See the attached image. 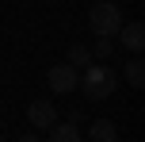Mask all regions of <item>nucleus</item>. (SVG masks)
Instances as JSON below:
<instances>
[{"label":"nucleus","instance_id":"f257e3e1","mask_svg":"<svg viewBox=\"0 0 145 142\" xmlns=\"http://www.w3.org/2000/svg\"><path fill=\"white\" fill-rule=\"evenodd\" d=\"M80 89H84V96L88 100H107L111 92L118 89V73L111 65H103V61H92L88 69H80Z\"/></svg>","mask_w":145,"mask_h":142},{"label":"nucleus","instance_id":"f03ea898","mask_svg":"<svg viewBox=\"0 0 145 142\" xmlns=\"http://www.w3.org/2000/svg\"><path fill=\"white\" fill-rule=\"evenodd\" d=\"M88 23H92L95 35L115 38L118 27H122V12H118V4H111V0H95V4L88 8Z\"/></svg>","mask_w":145,"mask_h":142},{"label":"nucleus","instance_id":"7ed1b4c3","mask_svg":"<svg viewBox=\"0 0 145 142\" xmlns=\"http://www.w3.org/2000/svg\"><path fill=\"white\" fill-rule=\"evenodd\" d=\"M80 81V69H72L69 61H61V65H54L50 73H46V85H50V92H57V96H65V92L76 89Z\"/></svg>","mask_w":145,"mask_h":142},{"label":"nucleus","instance_id":"20e7f679","mask_svg":"<svg viewBox=\"0 0 145 142\" xmlns=\"http://www.w3.org/2000/svg\"><path fill=\"white\" fill-rule=\"evenodd\" d=\"M27 119L35 131H50L54 123H57V104H50V100H31L27 104Z\"/></svg>","mask_w":145,"mask_h":142},{"label":"nucleus","instance_id":"39448f33","mask_svg":"<svg viewBox=\"0 0 145 142\" xmlns=\"http://www.w3.org/2000/svg\"><path fill=\"white\" fill-rule=\"evenodd\" d=\"M118 38H122V46H126L130 54H141V50H145V23H141V19L122 23V27H118Z\"/></svg>","mask_w":145,"mask_h":142},{"label":"nucleus","instance_id":"423d86ee","mask_svg":"<svg viewBox=\"0 0 145 142\" xmlns=\"http://www.w3.org/2000/svg\"><path fill=\"white\" fill-rule=\"evenodd\" d=\"M88 138H92V142H118V127L111 119H95L92 131H88Z\"/></svg>","mask_w":145,"mask_h":142},{"label":"nucleus","instance_id":"0eeeda50","mask_svg":"<svg viewBox=\"0 0 145 142\" xmlns=\"http://www.w3.org/2000/svg\"><path fill=\"white\" fill-rule=\"evenodd\" d=\"M50 142H84V135L76 131V123H54L50 127Z\"/></svg>","mask_w":145,"mask_h":142},{"label":"nucleus","instance_id":"6e6552de","mask_svg":"<svg viewBox=\"0 0 145 142\" xmlns=\"http://www.w3.org/2000/svg\"><path fill=\"white\" fill-rule=\"evenodd\" d=\"M122 73H126V81H130L134 89H145V61H141V58H130V61L122 65Z\"/></svg>","mask_w":145,"mask_h":142},{"label":"nucleus","instance_id":"1a4fd4ad","mask_svg":"<svg viewBox=\"0 0 145 142\" xmlns=\"http://www.w3.org/2000/svg\"><path fill=\"white\" fill-rule=\"evenodd\" d=\"M69 65L72 69H88V65H92V50H88L84 42H72L69 46Z\"/></svg>","mask_w":145,"mask_h":142},{"label":"nucleus","instance_id":"9d476101","mask_svg":"<svg viewBox=\"0 0 145 142\" xmlns=\"http://www.w3.org/2000/svg\"><path fill=\"white\" fill-rule=\"evenodd\" d=\"M88 50H92V58H111V54H115V38H107V35H95V42L88 46Z\"/></svg>","mask_w":145,"mask_h":142},{"label":"nucleus","instance_id":"9b49d317","mask_svg":"<svg viewBox=\"0 0 145 142\" xmlns=\"http://www.w3.org/2000/svg\"><path fill=\"white\" fill-rule=\"evenodd\" d=\"M15 142H42V138H38V135H19Z\"/></svg>","mask_w":145,"mask_h":142},{"label":"nucleus","instance_id":"f8f14e48","mask_svg":"<svg viewBox=\"0 0 145 142\" xmlns=\"http://www.w3.org/2000/svg\"><path fill=\"white\" fill-rule=\"evenodd\" d=\"M0 142H4V135H0Z\"/></svg>","mask_w":145,"mask_h":142}]
</instances>
